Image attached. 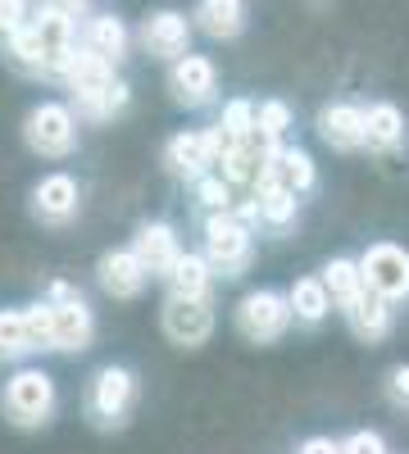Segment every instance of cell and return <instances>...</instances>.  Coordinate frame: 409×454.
Masks as SVG:
<instances>
[{
    "mask_svg": "<svg viewBox=\"0 0 409 454\" xmlns=\"http://www.w3.org/2000/svg\"><path fill=\"white\" fill-rule=\"evenodd\" d=\"M96 278H100L105 295H114V300H132V295L146 291V282H151V273L141 269V259H137L132 250H109V254H100Z\"/></svg>",
    "mask_w": 409,
    "mask_h": 454,
    "instance_id": "cell-16",
    "label": "cell"
},
{
    "mask_svg": "<svg viewBox=\"0 0 409 454\" xmlns=\"http://www.w3.org/2000/svg\"><path fill=\"white\" fill-rule=\"evenodd\" d=\"M55 404H59V391H55V377L46 368H19L5 382V395H0L5 419L19 427H46Z\"/></svg>",
    "mask_w": 409,
    "mask_h": 454,
    "instance_id": "cell-2",
    "label": "cell"
},
{
    "mask_svg": "<svg viewBox=\"0 0 409 454\" xmlns=\"http://www.w3.org/2000/svg\"><path fill=\"white\" fill-rule=\"evenodd\" d=\"M255 223H264L273 227V232H287V227L301 218V200H295L291 192H282V186H269V182H259L255 186Z\"/></svg>",
    "mask_w": 409,
    "mask_h": 454,
    "instance_id": "cell-23",
    "label": "cell"
},
{
    "mask_svg": "<svg viewBox=\"0 0 409 454\" xmlns=\"http://www.w3.org/2000/svg\"><path fill=\"white\" fill-rule=\"evenodd\" d=\"M405 141V114L391 100H374L364 109V145L368 150H396Z\"/></svg>",
    "mask_w": 409,
    "mask_h": 454,
    "instance_id": "cell-21",
    "label": "cell"
},
{
    "mask_svg": "<svg viewBox=\"0 0 409 454\" xmlns=\"http://www.w3.org/2000/svg\"><path fill=\"white\" fill-rule=\"evenodd\" d=\"M128 100H132V87L123 82V78H114L100 96H91L87 105H78L73 114H78V123L87 119V123H109V119H119V114L128 109Z\"/></svg>",
    "mask_w": 409,
    "mask_h": 454,
    "instance_id": "cell-27",
    "label": "cell"
},
{
    "mask_svg": "<svg viewBox=\"0 0 409 454\" xmlns=\"http://www.w3.org/2000/svg\"><path fill=\"white\" fill-rule=\"evenodd\" d=\"M73 46H78V23L68 14L42 5L32 10L10 36H5V55L19 73H32V78H59Z\"/></svg>",
    "mask_w": 409,
    "mask_h": 454,
    "instance_id": "cell-1",
    "label": "cell"
},
{
    "mask_svg": "<svg viewBox=\"0 0 409 454\" xmlns=\"http://www.w3.org/2000/svg\"><path fill=\"white\" fill-rule=\"evenodd\" d=\"M287 128H291V105H287V100H264V105H255V132L264 137V141L282 145Z\"/></svg>",
    "mask_w": 409,
    "mask_h": 454,
    "instance_id": "cell-30",
    "label": "cell"
},
{
    "mask_svg": "<svg viewBox=\"0 0 409 454\" xmlns=\"http://www.w3.org/2000/svg\"><path fill=\"white\" fill-rule=\"evenodd\" d=\"M164 278H169V295H187V300L209 295V282H214L209 263H205L201 254H187V250L177 254V263H173V269H169Z\"/></svg>",
    "mask_w": 409,
    "mask_h": 454,
    "instance_id": "cell-24",
    "label": "cell"
},
{
    "mask_svg": "<svg viewBox=\"0 0 409 454\" xmlns=\"http://www.w3.org/2000/svg\"><path fill=\"white\" fill-rule=\"evenodd\" d=\"M287 305H291V318H301V323H323L327 314H332V300H327V291H323V282L319 278H301L291 291H287Z\"/></svg>",
    "mask_w": 409,
    "mask_h": 454,
    "instance_id": "cell-26",
    "label": "cell"
},
{
    "mask_svg": "<svg viewBox=\"0 0 409 454\" xmlns=\"http://www.w3.org/2000/svg\"><path fill=\"white\" fill-rule=\"evenodd\" d=\"M287 327H291V305H287L282 291L259 286V291H246L241 295V305H237V332L246 340H255V346H273V340L287 336Z\"/></svg>",
    "mask_w": 409,
    "mask_h": 454,
    "instance_id": "cell-7",
    "label": "cell"
},
{
    "mask_svg": "<svg viewBox=\"0 0 409 454\" xmlns=\"http://www.w3.org/2000/svg\"><path fill=\"white\" fill-rule=\"evenodd\" d=\"M23 355H32L23 309H0V359H23Z\"/></svg>",
    "mask_w": 409,
    "mask_h": 454,
    "instance_id": "cell-28",
    "label": "cell"
},
{
    "mask_svg": "<svg viewBox=\"0 0 409 454\" xmlns=\"http://www.w3.org/2000/svg\"><path fill=\"white\" fill-rule=\"evenodd\" d=\"M164 164H169L173 177H187V182L205 177L214 168V141H209V132H177L164 145Z\"/></svg>",
    "mask_w": 409,
    "mask_h": 454,
    "instance_id": "cell-17",
    "label": "cell"
},
{
    "mask_svg": "<svg viewBox=\"0 0 409 454\" xmlns=\"http://www.w3.org/2000/svg\"><path fill=\"white\" fill-rule=\"evenodd\" d=\"M114 78H119V68L109 64V59L91 55L87 46H73V55H68V64H64V73H59V82H64L68 96H73L68 109H78V105H87L91 96H100Z\"/></svg>",
    "mask_w": 409,
    "mask_h": 454,
    "instance_id": "cell-13",
    "label": "cell"
},
{
    "mask_svg": "<svg viewBox=\"0 0 409 454\" xmlns=\"http://www.w3.org/2000/svg\"><path fill=\"white\" fill-rule=\"evenodd\" d=\"M96 336V314L83 305L78 295L51 300V350L59 355H83Z\"/></svg>",
    "mask_w": 409,
    "mask_h": 454,
    "instance_id": "cell-11",
    "label": "cell"
},
{
    "mask_svg": "<svg viewBox=\"0 0 409 454\" xmlns=\"http://www.w3.org/2000/svg\"><path fill=\"white\" fill-rule=\"evenodd\" d=\"M342 314H346V323H350V332L359 340H382L391 332V305H387V300H378L374 291H359Z\"/></svg>",
    "mask_w": 409,
    "mask_h": 454,
    "instance_id": "cell-22",
    "label": "cell"
},
{
    "mask_svg": "<svg viewBox=\"0 0 409 454\" xmlns=\"http://www.w3.org/2000/svg\"><path fill=\"white\" fill-rule=\"evenodd\" d=\"M319 282H323V291H327V300H332V305H337V309H346L350 305V300L364 291V278H359V263L355 259H327L323 263V273H319Z\"/></svg>",
    "mask_w": 409,
    "mask_h": 454,
    "instance_id": "cell-25",
    "label": "cell"
},
{
    "mask_svg": "<svg viewBox=\"0 0 409 454\" xmlns=\"http://www.w3.org/2000/svg\"><path fill=\"white\" fill-rule=\"evenodd\" d=\"M23 318H28L32 355H36V350H51V300H42V305H28V309H23Z\"/></svg>",
    "mask_w": 409,
    "mask_h": 454,
    "instance_id": "cell-32",
    "label": "cell"
},
{
    "mask_svg": "<svg viewBox=\"0 0 409 454\" xmlns=\"http://www.w3.org/2000/svg\"><path fill=\"white\" fill-rule=\"evenodd\" d=\"M137 42H141V51L151 55V59L173 64L177 55H187V51H192V19H187V14H177V10H155V14H146V19H141Z\"/></svg>",
    "mask_w": 409,
    "mask_h": 454,
    "instance_id": "cell-9",
    "label": "cell"
},
{
    "mask_svg": "<svg viewBox=\"0 0 409 454\" xmlns=\"http://www.w3.org/2000/svg\"><path fill=\"white\" fill-rule=\"evenodd\" d=\"M128 250L141 259V269L151 273V278H155V273L164 278L173 263H177V254H182V241H177V232H173V223H141Z\"/></svg>",
    "mask_w": 409,
    "mask_h": 454,
    "instance_id": "cell-14",
    "label": "cell"
},
{
    "mask_svg": "<svg viewBox=\"0 0 409 454\" xmlns=\"http://www.w3.org/2000/svg\"><path fill=\"white\" fill-rule=\"evenodd\" d=\"M264 182H269V186H282V192H291L295 200H301L305 192H314V182H319V168H314V160L305 155L301 145H278L273 155H269Z\"/></svg>",
    "mask_w": 409,
    "mask_h": 454,
    "instance_id": "cell-15",
    "label": "cell"
},
{
    "mask_svg": "<svg viewBox=\"0 0 409 454\" xmlns=\"http://www.w3.org/2000/svg\"><path fill=\"white\" fill-rule=\"evenodd\" d=\"M160 327L173 346L182 350H196L214 336V300L201 295V300H187V295H169L164 300V314H160Z\"/></svg>",
    "mask_w": 409,
    "mask_h": 454,
    "instance_id": "cell-8",
    "label": "cell"
},
{
    "mask_svg": "<svg viewBox=\"0 0 409 454\" xmlns=\"http://www.w3.org/2000/svg\"><path fill=\"white\" fill-rule=\"evenodd\" d=\"M169 96L177 105H187V109H201L218 96V68L209 55H177L169 64Z\"/></svg>",
    "mask_w": 409,
    "mask_h": 454,
    "instance_id": "cell-10",
    "label": "cell"
},
{
    "mask_svg": "<svg viewBox=\"0 0 409 454\" xmlns=\"http://www.w3.org/2000/svg\"><path fill=\"white\" fill-rule=\"evenodd\" d=\"M192 27H201L214 42H232L246 32V0H196Z\"/></svg>",
    "mask_w": 409,
    "mask_h": 454,
    "instance_id": "cell-20",
    "label": "cell"
},
{
    "mask_svg": "<svg viewBox=\"0 0 409 454\" xmlns=\"http://www.w3.org/2000/svg\"><path fill=\"white\" fill-rule=\"evenodd\" d=\"M46 5H51V10H59V14H68L73 23H78V19L91 10V0H46Z\"/></svg>",
    "mask_w": 409,
    "mask_h": 454,
    "instance_id": "cell-36",
    "label": "cell"
},
{
    "mask_svg": "<svg viewBox=\"0 0 409 454\" xmlns=\"http://www.w3.org/2000/svg\"><path fill=\"white\" fill-rule=\"evenodd\" d=\"M319 137L332 145V150H342V155H350V150H364V109L359 105H323L319 109Z\"/></svg>",
    "mask_w": 409,
    "mask_h": 454,
    "instance_id": "cell-19",
    "label": "cell"
},
{
    "mask_svg": "<svg viewBox=\"0 0 409 454\" xmlns=\"http://www.w3.org/2000/svg\"><path fill=\"white\" fill-rule=\"evenodd\" d=\"M78 209H83V186L73 173H46L32 186V214L42 223L64 227L68 218H78Z\"/></svg>",
    "mask_w": 409,
    "mask_h": 454,
    "instance_id": "cell-12",
    "label": "cell"
},
{
    "mask_svg": "<svg viewBox=\"0 0 409 454\" xmlns=\"http://www.w3.org/2000/svg\"><path fill=\"white\" fill-rule=\"evenodd\" d=\"M23 141L32 145V155L42 160H68L78 150V114L64 100H42L28 109L23 119Z\"/></svg>",
    "mask_w": 409,
    "mask_h": 454,
    "instance_id": "cell-3",
    "label": "cell"
},
{
    "mask_svg": "<svg viewBox=\"0 0 409 454\" xmlns=\"http://www.w3.org/2000/svg\"><path fill=\"white\" fill-rule=\"evenodd\" d=\"M337 450H342V454H387V441H382L378 432H350Z\"/></svg>",
    "mask_w": 409,
    "mask_h": 454,
    "instance_id": "cell-33",
    "label": "cell"
},
{
    "mask_svg": "<svg viewBox=\"0 0 409 454\" xmlns=\"http://www.w3.org/2000/svg\"><path fill=\"white\" fill-rule=\"evenodd\" d=\"M387 395H391L400 409H409V364H396V368L387 372Z\"/></svg>",
    "mask_w": 409,
    "mask_h": 454,
    "instance_id": "cell-35",
    "label": "cell"
},
{
    "mask_svg": "<svg viewBox=\"0 0 409 454\" xmlns=\"http://www.w3.org/2000/svg\"><path fill=\"white\" fill-rule=\"evenodd\" d=\"M137 409V372L123 364H105L87 382V419L96 427H123Z\"/></svg>",
    "mask_w": 409,
    "mask_h": 454,
    "instance_id": "cell-5",
    "label": "cell"
},
{
    "mask_svg": "<svg viewBox=\"0 0 409 454\" xmlns=\"http://www.w3.org/2000/svg\"><path fill=\"white\" fill-rule=\"evenodd\" d=\"M32 14V0H0V36H10Z\"/></svg>",
    "mask_w": 409,
    "mask_h": 454,
    "instance_id": "cell-34",
    "label": "cell"
},
{
    "mask_svg": "<svg viewBox=\"0 0 409 454\" xmlns=\"http://www.w3.org/2000/svg\"><path fill=\"white\" fill-rule=\"evenodd\" d=\"M201 259L218 278H241L250 269V259H255V232L246 223H237V214H209Z\"/></svg>",
    "mask_w": 409,
    "mask_h": 454,
    "instance_id": "cell-4",
    "label": "cell"
},
{
    "mask_svg": "<svg viewBox=\"0 0 409 454\" xmlns=\"http://www.w3.org/2000/svg\"><path fill=\"white\" fill-rule=\"evenodd\" d=\"M359 278H364V291H374L387 305H400L409 300V250L396 246V241H374L359 259Z\"/></svg>",
    "mask_w": 409,
    "mask_h": 454,
    "instance_id": "cell-6",
    "label": "cell"
},
{
    "mask_svg": "<svg viewBox=\"0 0 409 454\" xmlns=\"http://www.w3.org/2000/svg\"><path fill=\"white\" fill-rule=\"evenodd\" d=\"M78 46H87L91 55H100V59H109L119 68L128 59V51H132V32H128V23L119 14H91L83 36H78Z\"/></svg>",
    "mask_w": 409,
    "mask_h": 454,
    "instance_id": "cell-18",
    "label": "cell"
},
{
    "mask_svg": "<svg viewBox=\"0 0 409 454\" xmlns=\"http://www.w3.org/2000/svg\"><path fill=\"white\" fill-rule=\"evenodd\" d=\"M196 196H201V205H205L209 214H228V209H232V186L223 182L218 173L196 177Z\"/></svg>",
    "mask_w": 409,
    "mask_h": 454,
    "instance_id": "cell-31",
    "label": "cell"
},
{
    "mask_svg": "<svg viewBox=\"0 0 409 454\" xmlns=\"http://www.w3.org/2000/svg\"><path fill=\"white\" fill-rule=\"evenodd\" d=\"M295 454H342V450H337V441H332V436H310V441H301V450H295Z\"/></svg>",
    "mask_w": 409,
    "mask_h": 454,
    "instance_id": "cell-37",
    "label": "cell"
},
{
    "mask_svg": "<svg viewBox=\"0 0 409 454\" xmlns=\"http://www.w3.org/2000/svg\"><path fill=\"white\" fill-rule=\"evenodd\" d=\"M250 128H255V105L250 100H228V105H223V114H218V123H214V132L228 141V145H237Z\"/></svg>",
    "mask_w": 409,
    "mask_h": 454,
    "instance_id": "cell-29",
    "label": "cell"
}]
</instances>
